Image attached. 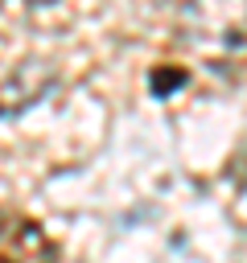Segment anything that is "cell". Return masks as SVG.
I'll return each mask as SVG.
<instances>
[{"label": "cell", "mask_w": 247, "mask_h": 263, "mask_svg": "<svg viewBox=\"0 0 247 263\" xmlns=\"http://www.w3.org/2000/svg\"><path fill=\"white\" fill-rule=\"evenodd\" d=\"M173 37L198 62L226 70L247 53V0H181Z\"/></svg>", "instance_id": "cell-1"}, {"label": "cell", "mask_w": 247, "mask_h": 263, "mask_svg": "<svg viewBox=\"0 0 247 263\" xmlns=\"http://www.w3.org/2000/svg\"><path fill=\"white\" fill-rule=\"evenodd\" d=\"M0 263H62V251L37 218L4 210L0 214Z\"/></svg>", "instance_id": "cell-2"}, {"label": "cell", "mask_w": 247, "mask_h": 263, "mask_svg": "<svg viewBox=\"0 0 247 263\" xmlns=\"http://www.w3.org/2000/svg\"><path fill=\"white\" fill-rule=\"evenodd\" d=\"M58 86V66L49 58H25L8 70L0 82V119H16L29 107H37L49 90Z\"/></svg>", "instance_id": "cell-3"}, {"label": "cell", "mask_w": 247, "mask_h": 263, "mask_svg": "<svg viewBox=\"0 0 247 263\" xmlns=\"http://www.w3.org/2000/svg\"><path fill=\"white\" fill-rule=\"evenodd\" d=\"M185 82H189V70H181V66H152V74H148V90L156 99H169Z\"/></svg>", "instance_id": "cell-4"}, {"label": "cell", "mask_w": 247, "mask_h": 263, "mask_svg": "<svg viewBox=\"0 0 247 263\" xmlns=\"http://www.w3.org/2000/svg\"><path fill=\"white\" fill-rule=\"evenodd\" d=\"M29 8H49V4H58V0H25Z\"/></svg>", "instance_id": "cell-5"}]
</instances>
